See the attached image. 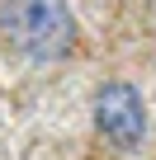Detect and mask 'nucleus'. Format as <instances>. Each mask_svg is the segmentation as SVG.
<instances>
[{
	"mask_svg": "<svg viewBox=\"0 0 156 160\" xmlns=\"http://www.w3.org/2000/svg\"><path fill=\"white\" fill-rule=\"evenodd\" d=\"M0 42L14 61H62L76 47V14L66 0H0Z\"/></svg>",
	"mask_w": 156,
	"mask_h": 160,
	"instance_id": "1",
	"label": "nucleus"
},
{
	"mask_svg": "<svg viewBox=\"0 0 156 160\" xmlns=\"http://www.w3.org/2000/svg\"><path fill=\"white\" fill-rule=\"evenodd\" d=\"M95 127L118 151H137L147 141V104L128 80H109L95 90Z\"/></svg>",
	"mask_w": 156,
	"mask_h": 160,
	"instance_id": "2",
	"label": "nucleus"
}]
</instances>
